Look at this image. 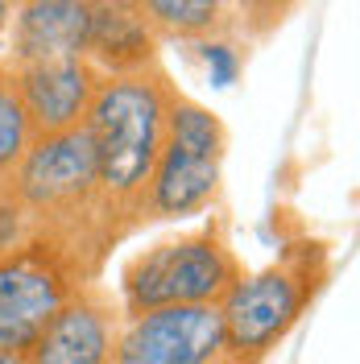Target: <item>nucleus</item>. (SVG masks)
Here are the masks:
<instances>
[{"label":"nucleus","instance_id":"nucleus-11","mask_svg":"<svg viewBox=\"0 0 360 364\" xmlns=\"http://www.w3.org/2000/svg\"><path fill=\"white\" fill-rule=\"evenodd\" d=\"M33 124L29 112L21 104V91H17V75L13 63H0V182L13 178V170L21 166V158L33 145Z\"/></svg>","mask_w":360,"mask_h":364},{"label":"nucleus","instance_id":"nucleus-10","mask_svg":"<svg viewBox=\"0 0 360 364\" xmlns=\"http://www.w3.org/2000/svg\"><path fill=\"white\" fill-rule=\"evenodd\" d=\"M88 0H21L13 17V67L46 58H83Z\"/></svg>","mask_w":360,"mask_h":364},{"label":"nucleus","instance_id":"nucleus-8","mask_svg":"<svg viewBox=\"0 0 360 364\" xmlns=\"http://www.w3.org/2000/svg\"><path fill=\"white\" fill-rule=\"evenodd\" d=\"M158 29L137 0H88V58L104 79L158 67Z\"/></svg>","mask_w":360,"mask_h":364},{"label":"nucleus","instance_id":"nucleus-14","mask_svg":"<svg viewBox=\"0 0 360 364\" xmlns=\"http://www.w3.org/2000/svg\"><path fill=\"white\" fill-rule=\"evenodd\" d=\"M199 54H203V67H207L211 87H232V83H236V75H240V54L228 42H203Z\"/></svg>","mask_w":360,"mask_h":364},{"label":"nucleus","instance_id":"nucleus-17","mask_svg":"<svg viewBox=\"0 0 360 364\" xmlns=\"http://www.w3.org/2000/svg\"><path fill=\"white\" fill-rule=\"evenodd\" d=\"M17 4H21V0H17Z\"/></svg>","mask_w":360,"mask_h":364},{"label":"nucleus","instance_id":"nucleus-1","mask_svg":"<svg viewBox=\"0 0 360 364\" xmlns=\"http://www.w3.org/2000/svg\"><path fill=\"white\" fill-rule=\"evenodd\" d=\"M170 100H174V87L158 67L141 75L100 79V91L91 100L83 124L95 145L100 199L116 236H129L133 228L145 224V191L166 145Z\"/></svg>","mask_w":360,"mask_h":364},{"label":"nucleus","instance_id":"nucleus-2","mask_svg":"<svg viewBox=\"0 0 360 364\" xmlns=\"http://www.w3.org/2000/svg\"><path fill=\"white\" fill-rule=\"evenodd\" d=\"M327 249L319 240L290 245L273 265L240 273L220 302L228 331V364H261L294 331L307 306L327 286Z\"/></svg>","mask_w":360,"mask_h":364},{"label":"nucleus","instance_id":"nucleus-7","mask_svg":"<svg viewBox=\"0 0 360 364\" xmlns=\"http://www.w3.org/2000/svg\"><path fill=\"white\" fill-rule=\"evenodd\" d=\"M17 91L29 112L33 136L79 129L91 112V100L100 91V70L88 58H46V63H21L13 67Z\"/></svg>","mask_w":360,"mask_h":364},{"label":"nucleus","instance_id":"nucleus-15","mask_svg":"<svg viewBox=\"0 0 360 364\" xmlns=\"http://www.w3.org/2000/svg\"><path fill=\"white\" fill-rule=\"evenodd\" d=\"M0 364H25V356H13V352H0Z\"/></svg>","mask_w":360,"mask_h":364},{"label":"nucleus","instance_id":"nucleus-4","mask_svg":"<svg viewBox=\"0 0 360 364\" xmlns=\"http://www.w3.org/2000/svg\"><path fill=\"white\" fill-rule=\"evenodd\" d=\"M88 277L46 240H29L0 257V352L25 356L54 311Z\"/></svg>","mask_w":360,"mask_h":364},{"label":"nucleus","instance_id":"nucleus-13","mask_svg":"<svg viewBox=\"0 0 360 364\" xmlns=\"http://www.w3.org/2000/svg\"><path fill=\"white\" fill-rule=\"evenodd\" d=\"M33 240V224H29V215H25L21 199L13 195V186L9 182H0V257L13 249H21Z\"/></svg>","mask_w":360,"mask_h":364},{"label":"nucleus","instance_id":"nucleus-6","mask_svg":"<svg viewBox=\"0 0 360 364\" xmlns=\"http://www.w3.org/2000/svg\"><path fill=\"white\" fill-rule=\"evenodd\" d=\"M120 318L125 311L112 302V294L88 282L54 311L25 352V364H112Z\"/></svg>","mask_w":360,"mask_h":364},{"label":"nucleus","instance_id":"nucleus-9","mask_svg":"<svg viewBox=\"0 0 360 364\" xmlns=\"http://www.w3.org/2000/svg\"><path fill=\"white\" fill-rule=\"evenodd\" d=\"M224 174V154L182 149L174 141L162 145V158L149 174L145 191V220H182L199 215L203 207L216 203Z\"/></svg>","mask_w":360,"mask_h":364},{"label":"nucleus","instance_id":"nucleus-16","mask_svg":"<svg viewBox=\"0 0 360 364\" xmlns=\"http://www.w3.org/2000/svg\"><path fill=\"white\" fill-rule=\"evenodd\" d=\"M4 17H9V0H0V25H4Z\"/></svg>","mask_w":360,"mask_h":364},{"label":"nucleus","instance_id":"nucleus-3","mask_svg":"<svg viewBox=\"0 0 360 364\" xmlns=\"http://www.w3.org/2000/svg\"><path fill=\"white\" fill-rule=\"evenodd\" d=\"M240 261L216 224L162 240L137 252L120 273V311L141 315L154 306H191V302H224L240 282Z\"/></svg>","mask_w":360,"mask_h":364},{"label":"nucleus","instance_id":"nucleus-5","mask_svg":"<svg viewBox=\"0 0 360 364\" xmlns=\"http://www.w3.org/2000/svg\"><path fill=\"white\" fill-rule=\"evenodd\" d=\"M112 364H228L220 302L154 306L141 315H125Z\"/></svg>","mask_w":360,"mask_h":364},{"label":"nucleus","instance_id":"nucleus-12","mask_svg":"<svg viewBox=\"0 0 360 364\" xmlns=\"http://www.w3.org/2000/svg\"><path fill=\"white\" fill-rule=\"evenodd\" d=\"M137 9L170 38H207L224 21V0H137Z\"/></svg>","mask_w":360,"mask_h":364}]
</instances>
